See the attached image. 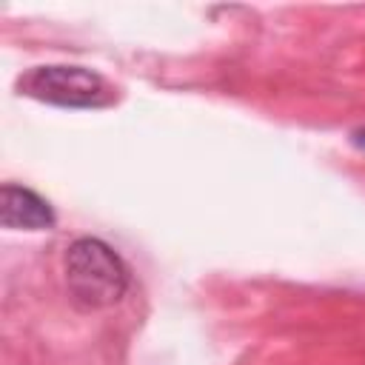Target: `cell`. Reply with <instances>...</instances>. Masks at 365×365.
<instances>
[{"instance_id":"6da1fadb","label":"cell","mask_w":365,"mask_h":365,"mask_svg":"<svg viewBox=\"0 0 365 365\" xmlns=\"http://www.w3.org/2000/svg\"><path fill=\"white\" fill-rule=\"evenodd\" d=\"M63 271L71 299L86 311H103L117 305L131 282L123 257L97 237H77L66 248Z\"/></svg>"},{"instance_id":"277c9868","label":"cell","mask_w":365,"mask_h":365,"mask_svg":"<svg viewBox=\"0 0 365 365\" xmlns=\"http://www.w3.org/2000/svg\"><path fill=\"white\" fill-rule=\"evenodd\" d=\"M351 145L359 148V151H365V128H354L351 131Z\"/></svg>"},{"instance_id":"3957f363","label":"cell","mask_w":365,"mask_h":365,"mask_svg":"<svg viewBox=\"0 0 365 365\" xmlns=\"http://www.w3.org/2000/svg\"><path fill=\"white\" fill-rule=\"evenodd\" d=\"M54 220H57L54 208L37 191L17 185V182H6L0 188V222H3V228L46 231L54 225Z\"/></svg>"},{"instance_id":"7a4b0ae2","label":"cell","mask_w":365,"mask_h":365,"mask_svg":"<svg viewBox=\"0 0 365 365\" xmlns=\"http://www.w3.org/2000/svg\"><path fill=\"white\" fill-rule=\"evenodd\" d=\"M23 97L60 106V108H106L117 103V86L86 66L46 63L17 77Z\"/></svg>"}]
</instances>
